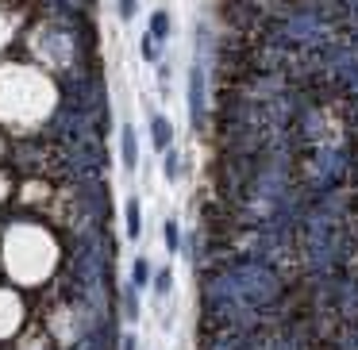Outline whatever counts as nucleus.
<instances>
[{
	"label": "nucleus",
	"mask_w": 358,
	"mask_h": 350,
	"mask_svg": "<svg viewBox=\"0 0 358 350\" xmlns=\"http://www.w3.org/2000/svg\"><path fill=\"white\" fill-rule=\"evenodd\" d=\"M189 116H193V124L204 119V70L201 66H193V73H189Z\"/></svg>",
	"instance_id": "1"
},
{
	"label": "nucleus",
	"mask_w": 358,
	"mask_h": 350,
	"mask_svg": "<svg viewBox=\"0 0 358 350\" xmlns=\"http://www.w3.org/2000/svg\"><path fill=\"white\" fill-rule=\"evenodd\" d=\"M120 158H124V170H135V166H139V143H135L131 124L120 127Z\"/></svg>",
	"instance_id": "2"
},
{
	"label": "nucleus",
	"mask_w": 358,
	"mask_h": 350,
	"mask_svg": "<svg viewBox=\"0 0 358 350\" xmlns=\"http://www.w3.org/2000/svg\"><path fill=\"white\" fill-rule=\"evenodd\" d=\"M150 135H155L158 154H162V150H170V143H173V127H170V119H166V116H155V124H150Z\"/></svg>",
	"instance_id": "3"
},
{
	"label": "nucleus",
	"mask_w": 358,
	"mask_h": 350,
	"mask_svg": "<svg viewBox=\"0 0 358 350\" xmlns=\"http://www.w3.org/2000/svg\"><path fill=\"white\" fill-rule=\"evenodd\" d=\"M166 35H170V16H166V12H155V16H150V39H166Z\"/></svg>",
	"instance_id": "4"
},
{
	"label": "nucleus",
	"mask_w": 358,
	"mask_h": 350,
	"mask_svg": "<svg viewBox=\"0 0 358 350\" xmlns=\"http://www.w3.org/2000/svg\"><path fill=\"white\" fill-rule=\"evenodd\" d=\"M124 219H127V235H131V239H139V227H143V219H139V200L127 204Z\"/></svg>",
	"instance_id": "5"
},
{
	"label": "nucleus",
	"mask_w": 358,
	"mask_h": 350,
	"mask_svg": "<svg viewBox=\"0 0 358 350\" xmlns=\"http://www.w3.org/2000/svg\"><path fill=\"white\" fill-rule=\"evenodd\" d=\"M131 277H135V285H147V281H150V265H147V262H143V258H139V262H135V270H131Z\"/></svg>",
	"instance_id": "6"
},
{
	"label": "nucleus",
	"mask_w": 358,
	"mask_h": 350,
	"mask_svg": "<svg viewBox=\"0 0 358 350\" xmlns=\"http://www.w3.org/2000/svg\"><path fill=\"white\" fill-rule=\"evenodd\" d=\"M116 8H120V20H131L135 8H139V0H116Z\"/></svg>",
	"instance_id": "7"
},
{
	"label": "nucleus",
	"mask_w": 358,
	"mask_h": 350,
	"mask_svg": "<svg viewBox=\"0 0 358 350\" xmlns=\"http://www.w3.org/2000/svg\"><path fill=\"white\" fill-rule=\"evenodd\" d=\"M166 247L178 250V224H173V219H166Z\"/></svg>",
	"instance_id": "8"
},
{
	"label": "nucleus",
	"mask_w": 358,
	"mask_h": 350,
	"mask_svg": "<svg viewBox=\"0 0 358 350\" xmlns=\"http://www.w3.org/2000/svg\"><path fill=\"white\" fill-rule=\"evenodd\" d=\"M166 154V177H178V154L173 150H162Z\"/></svg>",
	"instance_id": "9"
},
{
	"label": "nucleus",
	"mask_w": 358,
	"mask_h": 350,
	"mask_svg": "<svg viewBox=\"0 0 358 350\" xmlns=\"http://www.w3.org/2000/svg\"><path fill=\"white\" fill-rule=\"evenodd\" d=\"M155 289H158V293H170V270H162L155 277Z\"/></svg>",
	"instance_id": "10"
},
{
	"label": "nucleus",
	"mask_w": 358,
	"mask_h": 350,
	"mask_svg": "<svg viewBox=\"0 0 358 350\" xmlns=\"http://www.w3.org/2000/svg\"><path fill=\"white\" fill-rule=\"evenodd\" d=\"M143 58H150V62H155V39H150V35H147V39H143Z\"/></svg>",
	"instance_id": "11"
},
{
	"label": "nucleus",
	"mask_w": 358,
	"mask_h": 350,
	"mask_svg": "<svg viewBox=\"0 0 358 350\" xmlns=\"http://www.w3.org/2000/svg\"><path fill=\"white\" fill-rule=\"evenodd\" d=\"M124 350H135V339H131V335H127V339H124Z\"/></svg>",
	"instance_id": "12"
}]
</instances>
